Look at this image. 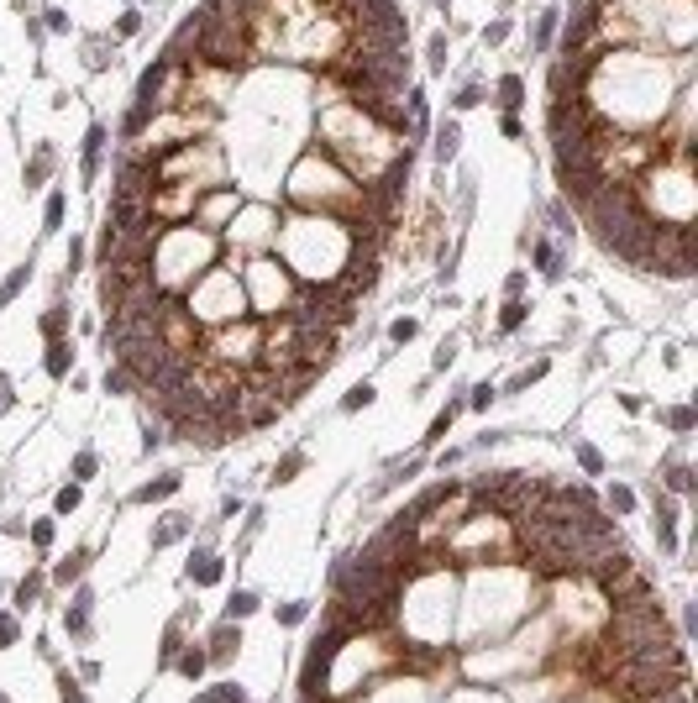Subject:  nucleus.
Wrapping results in <instances>:
<instances>
[{
  "label": "nucleus",
  "instance_id": "11",
  "mask_svg": "<svg viewBox=\"0 0 698 703\" xmlns=\"http://www.w3.org/2000/svg\"><path fill=\"white\" fill-rule=\"evenodd\" d=\"M520 94H525V85H520L515 74L499 79V105H504V111H515V105H520Z\"/></svg>",
  "mask_w": 698,
  "mask_h": 703
},
{
  "label": "nucleus",
  "instance_id": "4",
  "mask_svg": "<svg viewBox=\"0 0 698 703\" xmlns=\"http://www.w3.org/2000/svg\"><path fill=\"white\" fill-rule=\"evenodd\" d=\"M226 210H236V195H231V189H221V195H210V200H205V205H200L195 215H205V221L216 226V221H221Z\"/></svg>",
  "mask_w": 698,
  "mask_h": 703
},
{
  "label": "nucleus",
  "instance_id": "30",
  "mask_svg": "<svg viewBox=\"0 0 698 703\" xmlns=\"http://www.w3.org/2000/svg\"><path fill=\"white\" fill-rule=\"evenodd\" d=\"M489 404H493V388L478 383V388H473V410H489Z\"/></svg>",
  "mask_w": 698,
  "mask_h": 703
},
{
  "label": "nucleus",
  "instance_id": "2",
  "mask_svg": "<svg viewBox=\"0 0 698 703\" xmlns=\"http://www.w3.org/2000/svg\"><path fill=\"white\" fill-rule=\"evenodd\" d=\"M236 645H241V635H236V625H231V619H226V625H221L216 635H210V656H205V661H226V656L236 651Z\"/></svg>",
  "mask_w": 698,
  "mask_h": 703
},
{
  "label": "nucleus",
  "instance_id": "24",
  "mask_svg": "<svg viewBox=\"0 0 698 703\" xmlns=\"http://www.w3.org/2000/svg\"><path fill=\"white\" fill-rule=\"evenodd\" d=\"M305 614H310V609H305V604H284V609H278V619H284V625H300Z\"/></svg>",
  "mask_w": 698,
  "mask_h": 703
},
{
  "label": "nucleus",
  "instance_id": "18",
  "mask_svg": "<svg viewBox=\"0 0 698 703\" xmlns=\"http://www.w3.org/2000/svg\"><path fill=\"white\" fill-rule=\"evenodd\" d=\"M43 331H48V342H63V310H48V315H43Z\"/></svg>",
  "mask_w": 698,
  "mask_h": 703
},
{
  "label": "nucleus",
  "instance_id": "16",
  "mask_svg": "<svg viewBox=\"0 0 698 703\" xmlns=\"http://www.w3.org/2000/svg\"><path fill=\"white\" fill-rule=\"evenodd\" d=\"M457 153V126H441V137H436V158H452Z\"/></svg>",
  "mask_w": 698,
  "mask_h": 703
},
{
  "label": "nucleus",
  "instance_id": "9",
  "mask_svg": "<svg viewBox=\"0 0 698 703\" xmlns=\"http://www.w3.org/2000/svg\"><path fill=\"white\" fill-rule=\"evenodd\" d=\"M252 609H258V599H252V593H231V604H226V619L236 625V619H247Z\"/></svg>",
  "mask_w": 698,
  "mask_h": 703
},
{
  "label": "nucleus",
  "instance_id": "21",
  "mask_svg": "<svg viewBox=\"0 0 698 703\" xmlns=\"http://www.w3.org/2000/svg\"><path fill=\"white\" fill-rule=\"evenodd\" d=\"M58 693H63V703H84V693H79V682L69 677V672L58 677Z\"/></svg>",
  "mask_w": 698,
  "mask_h": 703
},
{
  "label": "nucleus",
  "instance_id": "20",
  "mask_svg": "<svg viewBox=\"0 0 698 703\" xmlns=\"http://www.w3.org/2000/svg\"><path fill=\"white\" fill-rule=\"evenodd\" d=\"M520 320H525V305H520V300H509V305H504V320H499V326H504V331H515Z\"/></svg>",
  "mask_w": 698,
  "mask_h": 703
},
{
  "label": "nucleus",
  "instance_id": "33",
  "mask_svg": "<svg viewBox=\"0 0 698 703\" xmlns=\"http://www.w3.org/2000/svg\"><path fill=\"white\" fill-rule=\"evenodd\" d=\"M37 588H43V583H37V577H26V583L16 588V599H21V604H26V599H37Z\"/></svg>",
  "mask_w": 698,
  "mask_h": 703
},
{
  "label": "nucleus",
  "instance_id": "25",
  "mask_svg": "<svg viewBox=\"0 0 698 703\" xmlns=\"http://www.w3.org/2000/svg\"><path fill=\"white\" fill-rule=\"evenodd\" d=\"M578 462H583L588 472H599V467H604V457L594 452V446H578Z\"/></svg>",
  "mask_w": 698,
  "mask_h": 703
},
{
  "label": "nucleus",
  "instance_id": "15",
  "mask_svg": "<svg viewBox=\"0 0 698 703\" xmlns=\"http://www.w3.org/2000/svg\"><path fill=\"white\" fill-rule=\"evenodd\" d=\"M300 467H305V457H300V452H289L284 462H278V472H273V483H289V478H294V472H300Z\"/></svg>",
  "mask_w": 698,
  "mask_h": 703
},
{
  "label": "nucleus",
  "instance_id": "6",
  "mask_svg": "<svg viewBox=\"0 0 698 703\" xmlns=\"http://www.w3.org/2000/svg\"><path fill=\"white\" fill-rule=\"evenodd\" d=\"M190 577H195V583H221V557H195L190 562Z\"/></svg>",
  "mask_w": 698,
  "mask_h": 703
},
{
  "label": "nucleus",
  "instance_id": "23",
  "mask_svg": "<svg viewBox=\"0 0 698 703\" xmlns=\"http://www.w3.org/2000/svg\"><path fill=\"white\" fill-rule=\"evenodd\" d=\"M58 226H63V195H53L48 200V231H58Z\"/></svg>",
  "mask_w": 698,
  "mask_h": 703
},
{
  "label": "nucleus",
  "instance_id": "28",
  "mask_svg": "<svg viewBox=\"0 0 698 703\" xmlns=\"http://www.w3.org/2000/svg\"><path fill=\"white\" fill-rule=\"evenodd\" d=\"M74 472H79V478H89V472H95V452H79L74 457Z\"/></svg>",
  "mask_w": 698,
  "mask_h": 703
},
{
  "label": "nucleus",
  "instance_id": "5",
  "mask_svg": "<svg viewBox=\"0 0 698 703\" xmlns=\"http://www.w3.org/2000/svg\"><path fill=\"white\" fill-rule=\"evenodd\" d=\"M173 489H179V472H168V478L147 483V489H137V504H153V498H168Z\"/></svg>",
  "mask_w": 698,
  "mask_h": 703
},
{
  "label": "nucleus",
  "instance_id": "35",
  "mask_svg": "<svg viewBox=\"0 0 698 703\" xmlns=\"http://www.w3.org/2000/svg\"><path fill=\"white\" fill-rule=\"evenodd\" d=\"M0 703H6V698H0Z\"/></svg>",
  "mask_w": 698,
  "mask_h": 703
},
{
  "label": "nucleus",
  "instance_id": "31",
  "mask_svg": "<svg viewBox=\"0 0 698 703\" xmlns=\"http://www.w3.org/2000/svg\"><path fill=\"white\" fill-rule=\"evenodd\" d=\"M11 641H16V619L0 614V645H11Z\"/></svg>",
  "mask_w": 698,
  "mask_h": 703
},
{
  "label": "nucleus",
  "instance_id": "10",
  "mask_svg": "<svg viewBox=\"0 0 698 703\" xmlns=\"http://www.w3.org/2000/svg\"><path fill=\"white\" fill-rule=\"evenodd\" d=\"M368 404H373V383H352L347 399H342V410H368Z\"/></svg>",
  "mask_w": 698,
  "mask_h": 703
},
{
  "label": "nucleus",
  "instance_id": "17",
  "mask_svg": "<svg viewBox=\"0 0 698 703\" xmlns=\"http://www.w3.org/2000/svg\"><path fill=\"white\" fill-rule=\"evenodd\" d=\"M667 489H672V494H688V489H693V472H688V467H672V472H667Z\"/></svg>",
  "mask_w": 698,
  "mask_h": 703
},
{
  "label": "nucleus",
  "instance_id": "29",
  "mask_svg": "<svg viewBox=\"0 0 698 703\" xmlns=\"http://www.w3.org/2000/svg\"><path fill=\"white\" fill-rule=\"evenodd\" d=\"M388 336H394V342H410V336H415V320H394V326H388Z\"/></svg>",
  "mask_w": 698,
  "mask_h": 703
},
{
  "label": "nucleus",
  "instance_id": "19",
  "mask_svg": "<svg viewBox=\"0 0 698 703\" xmlns=\"http://www.w3.org/2000/svg\"><path fill=\"white\" fill-rule=\"evenodd\" d=\"M452 415H457V404H447V410H441L436 420H431V441H441V436L452 430Z\"/></svg>",
  "mask_w": 698,
  "mask_h": 703
},
{
  "label": "nucleus",
  "instance_id": "3",
  "mask_svg": "<svg viewBox=\"0 0 698 703\" xmlns=\"http://www.w3.org/2000/svg\"><path fill=\"white\" fill-rule=\"evenodd\" d=\"M100 147H105V126H89V137H84V179L100 173Z\"/></svg>",
  "mask_w": 698,
  "mask_h": 703
},
{
  "label": "nucleus",
  "instance_id": "14",
  "mask_svg": "<svg viewBox=\"0 0 698 703\" xmlns=\"http://www.w3.org/2000/svg\"><path fill=\"white\" fill-rule=\"evenodd\" d=\"M179 672H184V677H200V672H205V651H184L179 656Z\"/></svg>",
  "mask_w": 698,
  "mask_h": 703
},
{
  "label": "nucleus",
  "instance_id": "1",
  "mask_svg": "<svg viewBox=\"0 0 698 703\" xmlns=\"http://www.w3.org/2000/svg\"><path fill=\"white\" fill-rule=\"evenodd\" d=\"M258 347H263V326H226V331H216L205 342V352L200 357L205 362H221V368H241V362H252L258 357Z\"/></svg>",
  "mask_w": 698,
  "mask_h": 703
},
{
  "label": "nucleus",
  "instance_id": "7",
  "mask_svg": "<svg viewBox=\"0 0 698 703\" xmlns=\"http://www.w3.org/2000/svg\"><path fill=\"white\" fill-rule=\"evenodd\" d=\"M69 357H74L69 342H53V347H48V373H53V378H63V373H69Z\"/></svg>",
  "mask_w": 698,
  "mask_h": 703
},
{
  "label": "nucleus",
  "instance_id": "26",
  "mask_svg": "<svg viewBox=\"0 0 698 703\" xmlns=\"http://www.w3.org/2000/svg\"><path fill=\"white\" fill-rule=\"evenodd\" d=\"M609 504H614V509H620V515H625V509L636 504V494H630V489H609Z\"/></svg>",
  "mask_w": 698,
  "mask_h": 703
},
{
  "label": "nucleus",
  "instance_id": "32",
  "mask_svg": "<svg viewBox=\"0 0 698 703\" xmlns=\"http://www.w3.org/2000/svg\"><path fill=\"white\" fill-rule=\"evenodd\" d=\"M431 63H436V69L447 63V37H436V43H431Z\"/></svg>",
  "mask_w": 698,
  "mask_h": 703
},
{
  "label": "nucleus",
  "instance_id": "13",
  "mask_svg": "<svg viewBox=\"0 0 698 703\" xmlns=\"http://www.w3.org/2000/svg\"><path fill=\"white\" fill-rule=\"evenodd\" d=\"M84 562H89V551H74V557H69V562L58 567V583H74V577L84 572Z\"/></svg>",
  "mask_w": 698,
  "mask_h": 703
},
{
  "label": "nucleus",
  "instance_id": "22",
  "mask_svg": "<svg viewBox=\"0 0 698 703\" xmlns=\"http://www.w3.org/2000/svg\"><path fill=\"white\" fill-rule=\"evenodd\" d=\"M48 168H53V158H48V153H37V158H32V168H26V184H37Z\"/></svg>",
  "mask_w": 698,
  "mask_h": 703
},
{
  "label": "nucleus",
  "instance_id": "34",
  "mask_svg": "<svg viewBox=\"0 0 698 703\" xmlns=\"http://www.w3.org/2000/svg\"><path fill=\"white\" fill-rule=\"evenodd\" d=\"M693 425V410H672V430H688Z\"/></svg>",
  "mask_w": 698,
  "mask_h": 703
},
{
  "label": "nucleus",
  "instance_id": "8",
  "mask_svg": "<svg viewBox=\"0 0 698 703\" xmlns=\"http://www.w3.org/2000/svg\"><path fill=\"white\" fill-rule=\"evenodd\" d=\"M26 273H32V263H21L16 273H11L6 283H0V305H11V300H16V294H21V283H26Z\"/></svg>",
  "mask_w": 698,
  "mask_h": 703
},
{
  "label": "nucleus",
  "instance_id": "12",
  "mask_svg": "<svg viewBox=\"0 0 698 703\" xmlns=\"http://www.w3.org/2000/svg\"><path fill=\"white\" fill-rule=\"evenodd\" d=\"M184 530H190V525H184V515H168V525H163V530L153 535V546H168V540H179Z\"/></svg>",
  "mask_w": 698,
  "mask_h": 703
},
{
  "label": "nucleus",
  "instance_id": "27",
  "mask_svg": "<svg viewBox=\"0 0 698 703\" xmlns=\"http://www.w3.org/2000/svg\"><path fill=\"white\" fill-rule=\"evenodd\" d=\"M216 703H241V687L236 682H221V693H210Z\"/></svg>",
  "mask_w": 698,
  "mask_h": 703
}]
</instances>
